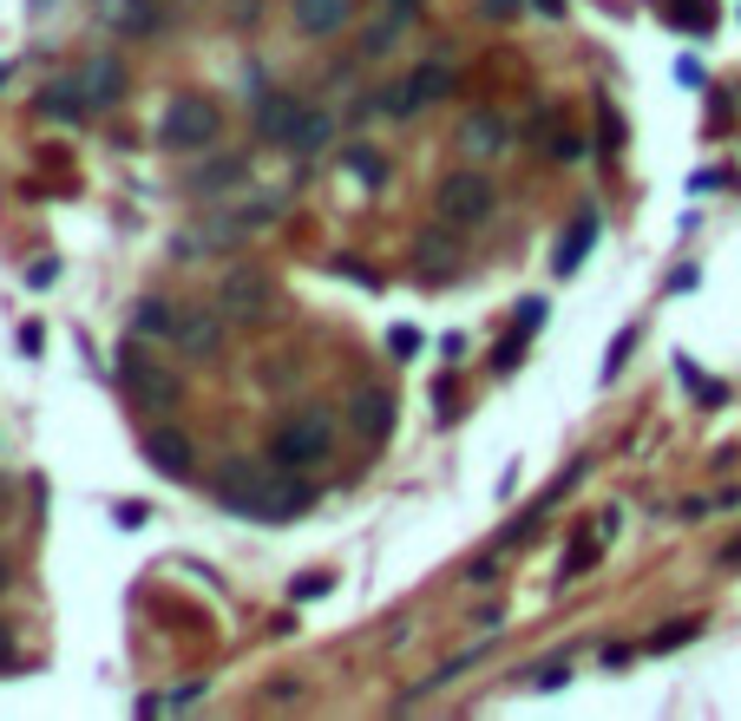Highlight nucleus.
<instances>
[{"instance_id": "17", "label": "nucleus", "mask_w": 741, "mask_h": 721, "mask_svg": "<svg viewBox=\"0 0 741 721\" xmlns=\"http://www.w3.org/2000/svg\"><path fill=\"white\" fill-rule=\"evenodd\" d=\"M591 243H598V217H578V223H571V243L558 249V276H571L578 256H591Z\"/></svg>"}, {"instance_id": "23", "label": "nucleus", "mask_w": 741, "mask_h": 721, "mask_svg": "<svg viewBox=\"0 0 741 721\" xmlns=\"http://www.w3.org/2000/svg\"><path fill=\"white\" fill-rule=\"evenodd\" d=\"M387 348H394L401 361H414V354H420V335H414V328H394V335H387Z\"/></svg>"}, {"instance_id": "4", "label": "nucleus", "mask_w": 741, "mask_h": 721, "mask_svg": "<svg viewBox=\"0 0 741 721\" xmlns=\"http://www.w3.org/2000/svg\"><path fill=\"white\" fill-rule=\"evenodd\" d=\"M217 131H223V112L210 98H197V92H177L158 112V144L164 151H204V144H217Z\"/></svg>"}, {"instance_id": "27", "label": "nucleus", "mask_w": 741, "mask_h": 721, "mask_svg": "<svg viewBox=\"0 0 741 721\" xmlns=\"http://www.w3.org/2000/svg\"><path fill=\"white\" fill-rule=\"evenodd\" d=\"M0 584H7V558H0Z\"/></svg>"}, {"instance_id": "22", "label": "nucleus", "mask_w": 741, "mask_h": 721, "mask_svg": "<svg viewBox=\"0 0 741 721\" xmlns=\"http://www.w3.org/2000/svg\"><path fill=\"white\" fill-rule=\"evenodd\" d=\"M53 282H59V263H53V256H46V263H33V269H26V289H53Z\"/></svg>"}, {"instance_id": "6", "label": "nucleus", "mask_w": 741, "mask_h": 721, "mask_svg": "<svg viewBox=\"0 0 741 721\" xmlns=\"http://www.w3.org/2000/svg\"><path fill=\"white\" fill-rule=\"evenodd\" d=\"M171 348H177L184 361H210V354L223 348V309H177Z\"/></svg>"}, {"instance_id": "18", "label": "nucleus", "mask_w": 741, "mask_h": 721, "mask_svg": "<svg viewBox=\"0 0 741 721\" xmlns=\"http://www.w3.org/2000/svg\"><path fill=\"white\" fill-rule=\"evenodd\" d=\"M328 138H335V118H328V112H302V125H296V144H289V151H322Z\"/></svg>"}, {"instance_id": "10", "label": "nucleus", "mask_w": 741, "mask_h": 721, "mask_svg": "<svg viewBox=\"0 0 741 721\" xmlns=\"http://www.w3.org/2000/svg\"><path fill=\"white\" fill-rule=\"evenodd\" d=\"M118 368H125V381L138 387V400H164V407L177 400V387H171L164 374H151V368H144V348H125V361H118Z\"/></svg>"}, {"instance_id": "2", "label": "nucleus", "mask_w": 741, "mask_h": 721, "mask_svg": "<svg viewBox=\"0 0 741 721\" xmlns=\"http://www.w3.org/2000/svg\"><path fill=\"white\" fill-rule=\"evenodd\" d=\"M328 460H335V427L322 414H296V420H282L269 433V466L276 473H315Z\"/></svg>"}, {"instance_id": "26", "label": "nucleus", "mask_w": 741, "mask_h": 721, "mask_svg": "<svg viewBox=\"0 0 741 721\" xmlns=\"http://www.w3.org/2000/svg\"><path fill=\"white\" fill-rule=\"evenodd\" d=\"M46 7H53V0H33V13H46Z\"/></svg>"}, {"instance_id": "29", "label": "nucleus", "mask_w": 741, "mask_h": 721, "mask_svg": "<svg viewBox=\"0 0 741 721\" xmlns=\"http://www.w3.org/2000/svg\"><path fill=\"white\" fill-rule=\"evenodd\" d=\"M0 79H7V66H0Z\"/></svg>"}, {"instance_id": "8", "label": "nucleus", "mask_w": 741, "mask_h": 721, "mask_svg": "<svg viewBox=\"0 0 741 721\" xmlns=\"http://www.w3.org/2000/svg\"><path fill=\"white\" fill-rule=\"evenodd\" d=\"M447 92H453V72H447V66H414L407 85L387 92V105H394V112H420V105H440Z\"/></svg>"}, {"instance_id": "11", "label": "nucleus", "mask_w": 741, "mask_h": 721, "mask_svg": "<svg viewBox=\"0 0 741 721\" xmlns=\"http://www.w3.org/2000/svg\"><path fill=\"white\" fill-rule=\"evenodd\" d=\"M144 460H151L158 473L184 479V473H190V440H184V433H151V440H144Z\"/></svg>"}, {"instance_id": "20", "label": "nucleus", "mask_w": 741, "mask_h": 721, "mask_svg": "<svg viewBox=\"0 0 741 721\" xmlns=\"http://www.w3.org/2000/svg\"><path fill=\"white\" fill-rule=\"evenodd\" d=\"M348 171H355L361 184H381V177H387V158L368 151V144H355V151H348Z\"/></svg>"}, {"instance_id": "25", "label": "nucleus", "mask_w": 741, "mask_h": 721, "mask_svg": "<svg viewBox=\"0 0 741 721\" xmlns=\"http://www.w3.org/2000/svg\"><path fill=\"white\" fill-rule=\"evenodd\" d=\"M729 558H736V565H741V538H736V545H729Z\"/></svg>"}, {"instance_id": "28", "label": "nucleus", "mask_w": 741, "mask_h": 721, "mask_svg": "<svg viewBox=\"0 0 741 721\" xmlns=\"http://www.w3.org/2000/svg\"><path fill=\"white\" fill-rule=\"evenodd\" d=\"M0 650H7V630H0Z\"/></svg>"}, {"instance_id": "21", "label": "nucleus", "mask_w": 741, "mask_h": 721, "mask_svg": "<svg viewBox=\"0 0 741 721\" xmlns=\"http://www.w3.org/2000/svg\"><path fill=\"white\" fill-rule=\"evenodd\" d=\"M112 13L125 20V33H158V13L144 0H112Z\"/></svg>"}, {"instance_id": "9", "label": "nucleus", "mask_w": 741, "mask_h": 721, "mask_svg": "<svg viewBox=\"0 0 741 721\" xmlns=\"http://www.w3.org/2000/svg\"><path fill=\"white\" fill-rule=\"evenodd\" d=\"M302 98L296 92H269V98H256V125H263V138L269 144H296V125H302Z\"/></svg>"}, {"instance_id": "16", "label": "nucleus", "mask_w": 741, "mask_h": 721, "mask_svg": "<svg viewBox=\"0 0 741 721\" xmlns=\"http://www.w3.org/2000/svg\"><path fill=\"white\" fill-rule=\"evenodd\" d=\"M460 144H466V151H479V158H493V151L506 144V125H499V118H466Z\"/></svg>"}, {"instance_id": "12", "label": "nucleus", "mask_w": 741, "mask_h": 721, "mask_svg": "<svg viewBox=\"0 0 741 721\" xmlns=\"http://www.w3.org/2000/svg\"><path fill=\"white\" fill-rule=\"evenodd\" d=\"M355 427L361 433H387L394 427V394L387 387H361L355 394Z\"/></svg>"}, {"instance_id": "19", "label": "nucleus", "mask_w": 741, "mask_h": 721, "mask_svg": "<svg viewBox=\"0 0 741 721\" xmlns=\"http://www.w3.org/2000/svg\"><path fill=\"white\" fill-rule=\"evenodd\" d=\"M420 263H427V269H453V263H460V249L447 243V223H440L433 236H420Z\"/></svg>"}, {"instance_id": "24", "label": "nucleus", "mask_w": 741, "mask_h": 721, "mask_svg": "<svg viewBox=\"0 0 741 721\" xmlns=\"http://www.w3.org/2000/svg\"><path fill=\"white\" fill-rule=\"evenodd\" d=\"M690 637H696V624H670V630L650 637V650H670V643H690Z\"/></svg>"}, {"instance_id": "5", "label": "nucleus", "mask_w": 741, "mask_h": 721, "mask_svg": "<svg viewBox=\"0 0 741 721\" xmlns=\"http://www.w3.org/2000/svg\"><path fill=\"white\" fill-rule=\"evenodd\" d=\"M217 309H223V322H269V309H276V295H269V276H256V269H236V276H223L217 282Z\"/></svg>"}, {"instance_id": "3", "label": "nucleus", "mask_w": 741, "mask_h": 721, "mask_svg": "<svg viewBox=\"0 0 741 721\" xmlns=\"http://www.w3.org/2000/svg\"><path fill=\"white\" fill-rule=\"evenodd\" d=\"M493 210H499V190H493L486 171H447V177L433 184V217H440L447 230H479Z\"/></svg>"}, {"instance_id": "15", "label": "nucleus", "mask_w": 741, "mask_h": 721, "mask_svg": "<svg viewBox=\"0 0 741 721\" xmlns=\"http://www.w3.org/2000/svg\"><path fill=\"white\" fill-rule=\"evenodd\" d=\"M171 328H177V302H138V335L144 341H171Z\"/></svg>"}, {"instance_id": "14", "label": "nucleus", "mask_w": 741, "mask_h": 721, "mask_svg": "<svg viewBox=\"0 0 741 721\" xmlns=\"http://www.w3.org/2000/svg\"><path fill=\"white\" fill-rule=\"evenodd\" d=\"M39 112H46V118H85V112H92V98H85V85H79V79H66V85L39 92Z\"/></svg>"}, {"instance_id": "7", "label": "nucleus", "mask_w": 741, "mask_h": 721, "mask_svg": "<svg viewBox=\"0 0 741 721\" xmlns=\"http://www.w3.org/2000/svg\"><path fill=\"white\" fill-rule=\"evenodd\" d=\"M289 20H296V33H309V39H335V33L355 20V0H289Z\"/></svg>"}, {"instance_id": "13", "label": "nucleus", "mask_w": 741, "mask_h": 721, "mask_svg": "<svg viewBox=\"0 0 741 721\" xmlns=\"http://www.w3.org/2000/svg\"><path fill=\"white\" fill-rule=\"evenodd\" d=\"M79 85H85V98H92V105H105V98H118V92H125V66H118V59H92V66L79 72Z\"/></svg>"}, {"instance_id": "1", "label": "nucleus", "mask_w": 741, "mask_h": 721, "mask_svg": "<svg viewBox=\"0 0 741 721\" xmlns=\"http://www.w3.org/2000/svg\"><path fill=\"white\" fill-rule=\"evenodd\" d=\"M217 499L230 512H243V519H302L315 492L302 479H269V473H256L243 460H223L217 466Z\"/></svg>"}]
</instances>
